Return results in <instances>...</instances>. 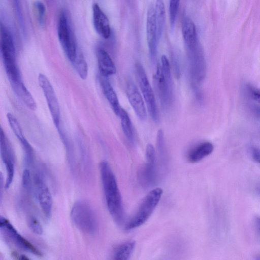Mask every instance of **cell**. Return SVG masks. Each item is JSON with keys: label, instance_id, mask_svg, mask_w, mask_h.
I'll return each mask as SVG.
<instances>
[{"label": "cell", "instance_id": "6da1fadb", "mask_svg": "<svg viewBox=\"0 0 260 260\" xmlns=\"http://www.w3.org/2000/svg\"><path fill=\"white\" fill-rule=\"evenodd\" d=\"M99 168L107 208L114 221L121 225L124 220V211L115 176L106 161L101 162Z\"/></svg>", "mask_w": 260, "mask_h": 260}, {"label": "cell", "instance_id": "7a4b0ae2", "mask_svg": "<svg viewBox=\"0 0 260 260\" xmlns=\"http://www.w3.org/2000/svg\"><path fill=\"white\" fill-rule=\"evenodd\" d=\"M71 220L81 232L89 235L95 234L98 228L95 213L88 202L79 200L73 205L70 213Z\"/></svg>", "mask_w": 260, "mask_h": 260}, {"label": "cell", "instance_id": "3957f363", "mask_svg": "<svg viewBox=\"0 0 260 260\" xmlns=\"http://www.w3.org/2000/svg\"><path fill=\"white\" fill-rule=\"evenodd\" d=\"M1 52L10 82L21 79L16 62V52L12 35L8 28L1 24Z\"/></svg>", "mask_w": 260, "mask_h": 260}, {"label": "cell", "instance_id": "277c9868", "mask_svg": "<svg viewBox=\"0 0 260 260\" xmlns=\"http://www.w3.org/2000/svg\"><path fill=\"white\" fill-rule=\"evenodd\" d=\"M163 193L160 188H155L149 191L140 204L134 215L125 225V229L131 230L145 223L158 205Z\"/></svg>", "mask_w": 260, "mask_h": 260}, {"label": "cell", "instance_id": "5b68a950", "mask_svg": "<svg viewBox=\"0 0 260 260\" xmlns=\"http://www.w3.org/2000/svg\"><path fill=\"white\" fill-rule=\"evenodd\" d=\"M57 35L66 56L73 63L77 55L76 41L66 12H60L57 22Z\"/></svg>", "mask_w": 260, "mask_h": 260}, {"label": "cell", "instance_id": "8992f818", "mask_svg": "<svg viewBox=\"0 0 260 260\" xmlns=\"http://www.w3.org/2000/svg\"><path fill=\"white\" fill-rule=\"evenodd\" d=\"M0 229L4 237L18 248L34 255L42 256L41 252L21 236L9 220L4 217H1Z\"/></svg>", "mask_w": 260, "mask_h": 260}, {"label": "cell", "instance_id": "52a82bcc", "mask_svg": "<svg viewBox=\"0 0 260 260\" xmlns=\"http://www.w3.org/2000/svg\"><path fill=\"white\" fill-rule=\"evenodd\" d=\"M136 71L138 82L147 105L149 114L155 122L158 120V113L154 93L143 66L136 64Z\"/></svg>", "mask_w": 260, "mask_h": 260}, {"label": "cell", "instance_id": "ba28073f", "mask_svg": "<svg viewBox=\"0 0 260 260\" xmlns=\"http://www.w3.org/2000/svg\"><path fill=\"white\" fill-rule=\"evenodd\" d=\"M33 183L35 195L41 210L46 217L49 218L52 214V198L49 187L40 173H35Z\"/></svg>", "mask_w": 260, "mask_h": 260}, {"label": "cell", "instance_id": "9c48e42d", "mask_svg": "<svg viewBox=\"0 0 260 260\" xmlns=\"http://www.w3.org/2000/svg\"><path fill=\"white\" fill-rule=\"evenodd\" d=\"M0 136L1 157L6 170V179L4 187L7 189L11 186L14 179L15 155L11 144L2 128H1Z\"/></svg>", "mask_w": 260, "mask_h": 260}, {"label": "cell", "instance_id": "30bf717a", "mask_svg": "<svg viewBox=\"0 0 260 260\" xmlns=\"http://www.w3.org/2000/svg\"><path fill=\"white\" fill-rule=\"evenodd\" d=\"M38 82L45 97L52 119L56 127L60 121V108L55 91L48 78L40 73L38 76Z\"/></svg>", "mask_w": 260, "mask_h": 260}, {"label": "cell", "instance_id": "8fae6325", "mask_svg": "<svg viewBox=\"0 0 260 260\" xmlns=\"http://www.w3.org/2000/svg\"><path fill=\"white\" fill-rule=\"evenodd\" d=\"M146 38L150 57L154 63L157 54V46L158 42L157 26L155 20L154 7L150 6L147 11L146 20Z\"/></svg>", "mask_w": 260, "mask_h": 260}, {"label": "cell", "instance_id": "7c38bea8", "mask_svg": "<svg viewBox=\"0 0 260 260\" xmlns=\"http://www.w3.org/2000/svg\"><path fill=\"white\" fill-rule=\"evenodd\" d=\"M190 75L193 86H198L204 78L206 74V65L202 53L197 51V48L190 50Z\"/></svg>", "mask_w": 260, "mask_h": 260}, {"label": "cell", "instance_id": "4fadbf2b", "mask_svg": "<svg viewBox=\"0 0 260 260\" xmlns=\"http://www.w3.org/2000/svg\"><path fill=\"white\" fill-rule=\"evenodd\" d=\"M126 93L128 101L139 119L145 120L147 112L143 99L134 82L127 79L126 82Z\"/></svg>", "mask_w": 260, "mask_h": 260}, {"label": "cell", "instance_id": "5bb4252c", "mask_svg": "<svg viewBox=\"0 0 260 260\" xmlns=\"http://www.w3.org/2000/svg\"><path fill=\"white\" fill-rule=\"evenodd\" d=\"M92 16L93 25L96 32L103 38L108 39L111 35L109 19L97 4L93 5Z\"/></svg>", "mask_w": 260, "mask_h": 260}, {"label": "cell", "instance_id": "9a60e30c", "mask_svg": "<svg viewBox=\"0 0 260 260\" xmlns=\"http://www.w3.org/2000/svg\"><path fill=\"white\" fill-rule=\"evenodd\" d=\"M154 79L161 104L164 108H167L172 102L173 92L170 90L165 80L160 65L157 67Z\"/></svg>", "mask_w": 260, "mask_h": 260}, {"label": "cell", "instance_id": "2e32d148", "mask_svg": "<svg viewBox=\"0 0 260 260\" xmlns=\"http://www.w3.org/2000/svg\"><path fill=\"white\" fill-rule=\"evenodd\" d=\"M182 34L185 43L189 50L197 48V36L194 22L189 17H185L182 23Z\"/></svg>", "mask_w": 260, "mask_h": 260}, {"label": "cell", "instance_id": "e0dca14e", "mask_svg": "<svg viewBox=\"0 0 260 260\" xmlns=\"http://www.w3.org/2000/svg\"><path fill=\"white\" fill-rule=\"evenodd\" d=\"M213 146L209 142L201 143L191 148L187 154L190 162L196 163L210 155L213 151Z\"/></svg>", "mask_w": 260, "mask_h": 260}, {"label": "cell", "instance_id": "ac0fdd59", "mask_svg": "<svg viewBox=\"0 0 260 260\" xmlns=\"http://www.w3.org/2000/svg\"><path fill=\"white\" fill-rule=\"evenodd\" d=\"M108 77L101 75L100 78V83L103 93L110 104L114 113L118 115L121 108L116 92L108 80Z\"/></svg>", "mask_w": 260, "mask_h": 260}, {"label": "cell", "instance_id": "d6986e66", "mask_svg": "<svg viewBox=\"0 0 260 260\" xmlns=\"http://www.w3.org/2000/svg\"><path fill=\"white\" fill-rule=\"evenodd\" d=\"M138 179L144 186L153 185L155 183V161L146 160V163L139 171Z\"/></svg>", "mask_w": 260, "mask_h": 260}, {"label": "cell", "instance_id": "ffe728a7", "mask_svg": "<svg viewBox=\"0 0 260 260\" xmlns=\"http://www.w3.org/2000/svg\"><path fill=\"white\" fill-rule=\"evenodd\" d=\"M99 69L101 75L109 76L115 74L116 67L111 57L103 49H100L97 52Z\"/></svg>", "mask_w": 260, "mask_h": 260}, {"label": "cell", "instance_id": "44dd1931", "mask_svg": "<svg viewBox=\"0 0 260 260\" xmlns=\"http://www.w3.org/2000/svg\"><path fill=\"white\" fill-rule=\"evenodd\" d=\"M13 89L25 105L30 110H35L36 103L21 80L10 82Z\"/></svg>", "mask_w": 260, "mask_h": 260}, {"label": "cell", "instance_id": "7402d4cb", "mask_svg": "<svg viewBox=\"0 0 260 260\" xmlns=\"http://www.w3.org/2000/svg\"><path fill=\"white\" fill-rule=\"evenodd\" d=\"M154 10L157 37L159 41L162 35L166 20V11L164 0H156Z\"/></svg>", "mask_w": 260, "mask_h": 260}, {"label": "cell", "instance_id": "603a6c76", "mask_svg": "<svg viewBox=\"0 0 260 260\" xmlns=\"http://www.w3.org/2000/svg\"><path fill=\"white\" fill-rule=\"evenodd\" d=\"M136 243L129 241L117 246L114 250L113 258L114 259L127 260L131 256L135 247Z\"/></svg>", "mask_w": 260, "mask_h": 260}, {"label": "cell", "instance_id": "cb8c5ba5", "mask_svg": "<svg viewBox=\"0 0 260 260\" xmlns=\"http://www.w3.org/2000/svg\"><path fill=\"white\" fill-rule=\"evenodd\" d=\"M120 118L121 125L123 133L131 142L134 141V133L132 124L126 111L121 107L118 115Z\"/></svg>", "mask_w": 260, "mask_h": 260}, {"label": "cell", "instance_id": "d4e9b609", "mask_svg": "<svg viewBox=\"0 0 260 260\" xmlns=\"http://www.w3.org/2000/svg\"><path fill=\"white\" fill-rule=\"evenodd\" d=\"M7 117L12 130L20 143L26 141L20 125L16 117L10 113L7 114Z\"/></svg>", "mask_w": 260, "mask_h": 260}, {"label": "cell", "instance_id": "484cf974", "mask_svg": "<svg viewBox=\"0 0 260 260\" xmlns=\"http://www.w3.org/2000/svg\"><path fill=\"white\" fill-rule=\"evenodd\" d=\"M34 9L39 25L44 27L46 25L47 20L45 6L41 1H36L34 3Z\"/></svg>", "mask_w": 260, "mask_h": 260}, {"label": "cell", "instance_id": "4316f807", "mask_svg": "<svg viewBox=\"0 0 260 260\" xmlns=\"http://www.w3.org/2000/svg\"><path fill=\"white\" fill-rule=\"evenodd\" d=\"M161 62L160 67L165 78V80L170 90L173 92V83L170 65L166 55H162L161 58Z\"/></svg>", "mask_w": 260, "mask_h": 260}, {"label": "cell", "instance_id": "83f0119b", "mask_svg": "<svg viewBox=\"0 0 260 260\" xmlns=\"http://www.w3.org/2000/svg\"><path fill=\"white\" fill-rule=\"evenodd\" d=\"M72 63L80 77L83 80L86 79L88 75V66L84 57L81 54H78L76 59Z\"/></svg>", "mask_w": 260, "mask_h": 260}, {"label": "cell", "instance_id": "f1b7e54d", "mask_svg": "<svg viewBox=\"0 0 260 260\" xmlns=\"http://www.w3.org/2000/svg\"><path fill=\"white\" fill-rule=\"evenodd\" d=\"M27 224L30 230L36 235H41L43 233V226L37 218L30 216L27 218Z\"/></svg>", "mask_w": 260, "mask_h": 260}, {"label": "cell", "instance_id": "f546056e", "mask_svg": "<svg viewBox=\"0 0 260 260\" xmlns=\"http://www.w3.org/2000/svg\"><path fill=\"white\" fill-rule=\"evenodd\" d=\"M180 0H169V13L171 25L173 26L176 21L179 7Z\"/></svg>", "mask_w": 260, "mask_h": 260}, {"label": "cell", "instance_id": "4dcf8cb0", "mask_svg": "<svg viewBox=\"0 0 260 260\" xmlns=\"http://www.w3.org/2000/svg\"><path fill=\"white\" fill-rule=\"evenodd\" d=\"M32 179L29 170L25 168L23 171L22 177V186L27 191H30L32 189Z\"/></svg>", "mask_w": 260, "mask_h": 260}, {"label": "cell", "instance_id": "1f68e13d", "mask_svg": "<svg viewBox=\"0 0 260 260\" xmlns=\"http://www.w3.org/2000/svg\"><path fill=\"white\" fill-rule=\"evenodd\" d=\"M249 91L251 97L260 104V89L250 86Z\"/></svg>", "mask_w": 260, "mask_h": 260}, {"label": "cell", "instance_id": "d6a6232c", "mask_svg": "<svg viewBox=\"0 0 260 260\" xmlns=\"http://www.w3.org/2000/svg\"><path fill=\"white\" fill-rule=\"evenodd\" d=\"M252 155L253 159L260 163V149L258 148H254L252 150Z\"/></svg>", "mask_w": 260, "mask_h": 260}, {"label": "cell", "instance_id": "836d02e7", "mask_svg": "<svg viewBox=\"0 0 260 260\" xmlns=\"http://www.w3.org/2000/svg\"><path fill=\"white\" fill-rule=\"evenodd\" d=\"M252 111L254 115L258 119H260V107L254 106L253 107Z\"/></svg>", "mask_w": 260, "mask_h": 260}, {"label": "cell", "instance_id": "e575fe53", "mask_svg": "<svg viewBox=\"0 0 260 260\" xmlns=\"http://www.w3.org/2000/svg\"><path fill=\"white\" fill-rule=\"evenodd\" d=\"M257 223L258 227V229L260 231V218H258L257 220Z\"/></svg>", "mask_w": 260, "mask_h": 260}]
</instances>
